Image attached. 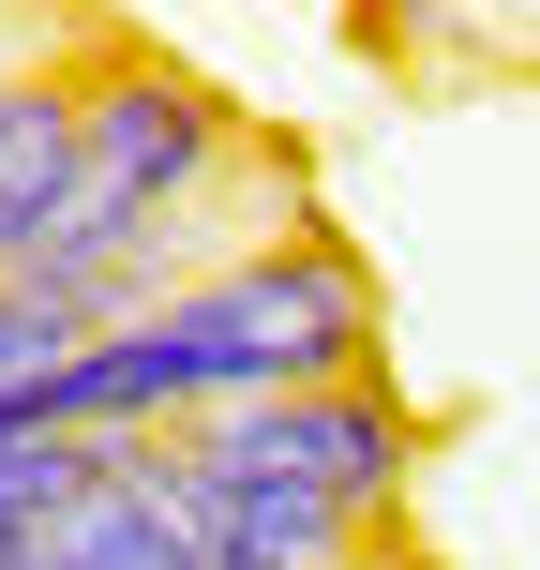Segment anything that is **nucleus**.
<instances>
[{
    "mask_svg": "<svg viewBox=\"0 0 540 570\" xmlns=\"http://www.w3.org/2000/svg\"><path fill=\"white\" fill-rule=\"evenodd\" d=\"M30 570H196V525H180V481H166V435H106L90 495L46 525Z\"/></svg>",
    "mask_w": 540,
    "mask_h": 570,
    "instance_id": "obj_4",
    "label": "nucleus"
},
{
    "mask_svg": "<svg viewBox=\"0 0 540 570\" xmlns=\"http://www.w3.org/2000/svg\"><path fill=\"white\" fill-rule=\"evenodd\" d=\"M76 76H90V30L76 46L30 30L0 60V271H46V240H60V196H76Z\"/></svg>",
    "mask_w": 540,
    "mask_h": 570,
    "instance_id": "obj_3",
    "label": "nucleus"
},
{
    "mask_svg": "<svg viewBox=\"0 0 540 570\" xmlns=\"http://www.w3.org/2000/svg\"><path fill=\"white\" fill-rule=\"evenodd\" d=\"M166 481L196 525V570H375L405 481H421V405L391 375L240 405V421L166 435Z\"/></svg>",
    "mask_w": 540,
    "mask_h": 570,
    "instance_id": "obj_2",
    "label": "nucleus"
},
{
    "mask_svg": "<svg viewBox=\"0 0 540 570\" xmlns=\"http://www.w3.org/2000/svg\"><path fill=\"white\" fill-rule=\"evenodd\" d=\"M345 375H391V315H375V271L331 226H301V240H256L240 271L180 285L166 315L76 345L46 391V435H196V421H240V405L345 391Z\"/></svg>",
    "mask_w": 540,
    "mask_h": 570,
    "instance_id": "obj_1",
    "label": "nucleus"
},
{
    "mask_svg": "<svg viewBox=\"0 0 540 570\" xmlns=\"http://www.w3.org/2000/svg\"><path fill=\"white\" fill-rule=\"evenodd\" d=\"M90 465H106V435H30V451H0V570L46 556V525L90 495Z\"/></svg>",
    "mask_w": 540,
    "mask_h": 570,
    "instance_id": "obj_5",
    "label": "nucleus"
}]
</instances>
